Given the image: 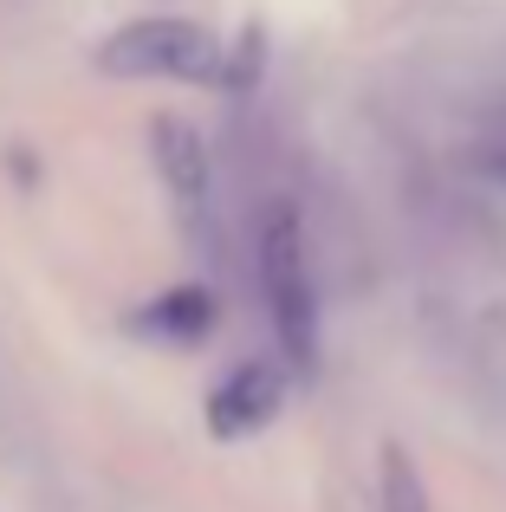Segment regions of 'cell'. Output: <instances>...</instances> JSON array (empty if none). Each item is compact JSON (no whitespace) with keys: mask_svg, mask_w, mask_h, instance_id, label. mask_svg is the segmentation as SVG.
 Listing matches in <instances>:
<instances>
[{"mask_svg":"<svg viewBox=\"0 0 506 512\" xmlns=\"http://www.w3.org/2000/svg\"><path fill=\"white\" fill-rule=\"evenodd\" d=\"M260 286H266V312H273L279 344L299 363H312L318 344V292H312V266H305V234L299 214L273 208L260 221Z\"/></svg>","mask_w":506,"mask_h":512,"instance_id":"1","label":"cell"},{"mask_svg":"<svg viewBox=\"0 0 506 512\" xmlns=\"http://www.w3.org/2000/svg\"><path fill=\"white\" fill-rule=\"evenodd\" d=\"M156 143H163V175H169L176 208L189 214V221H202V201H208V150H202V137H195L189 124H163Z\"/></svg>","mask_w":506,"mask_h":512,"instance_id":"4","label":"cell"},{"mask_svg":"<svg viewBox=\"0 0 506 512\" xmlns=\"http://www.w3.org/2000/svg\"><path fill=\"white\" fill-rule=\"evenodd\" d=\"M98 65L117 78H215L221 46L195 20H130L98 46Z\"/></svg>","mask_w":506,"mask_h":512,"instance_id":"2","label":"cell"},{"mask_svg":"<svg viewBox=\"0 0 506 512\" xmlns=\"http://www.w3.org/2000/svg\"><path fill=\"white\" fill-rule=\"evenodd\" d=\"M279 402H286V376H279L273 363H241V370L208 396V428H215L221 441H241V435L273 422Z\"/></svg>","mask_w":506,"mask_h":512,"instance_id":"3","label":"cell"}]
</instances>
